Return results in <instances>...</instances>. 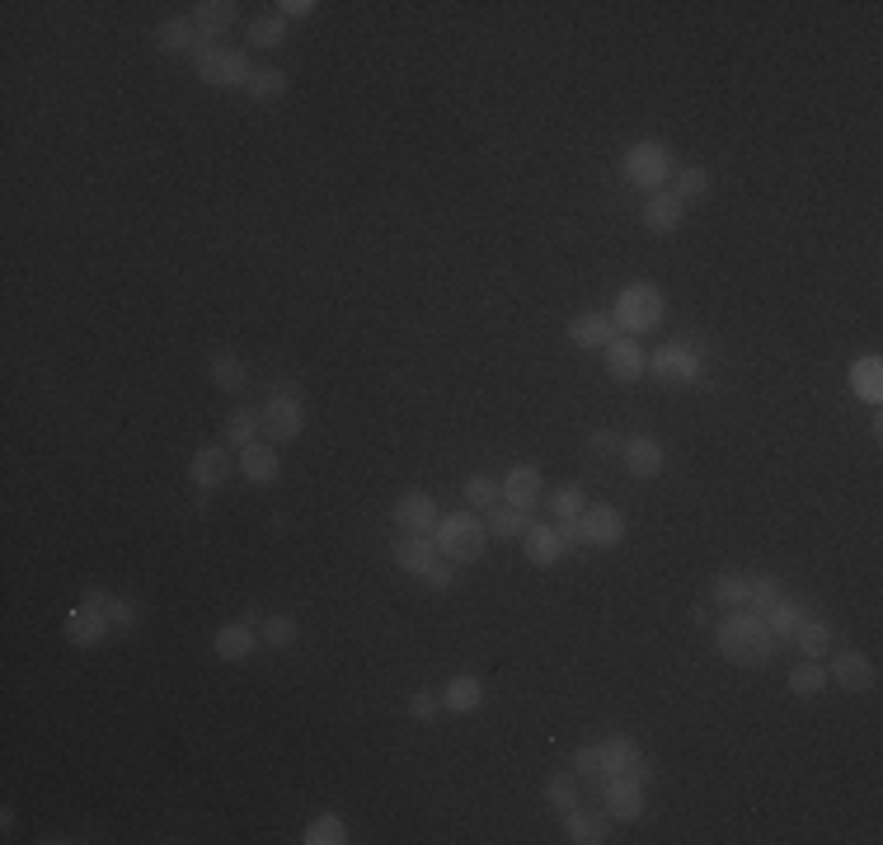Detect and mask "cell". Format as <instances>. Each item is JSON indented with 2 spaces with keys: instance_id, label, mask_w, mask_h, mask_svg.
<instances>
[{
  "instance_id": "6da1fadb",
  "label": "cell",
  "mask_w": 883,
  "mask_h": 845,
  "mask_svg": "<svg viewBox=\"0 0 883 845\" xmlns=\"http://www.w3.org/2000/svg\"><path fill=\"white\" fill-rule=\"evenodd\" d=\"M574 775L578 779H592V789H602L607 779H635V785H649L654 771L649 761H644V751L635 738H625V733H607L602 742L592 747H578L574 751Z\"/></svg>"
},
{
  "instance_id": "7a4b0ae2",
  "label": "cell",
  "mask_w": 883,
  "mask_h": 845,
  "mask_svg": "<svg viewBox=\"0 0 883 845\" xmlns=\"http://www.w3.org/2000/svg\"><path fill=\"white\" fill-rule=\"evenodd\" d=\"M715 648L733 667H766L776 657V634L766 630L762 610H723L715 630Z\"/></svg>"
},
{
  "instance_id": "3957f363",
  "label": "cell",
  "mask_w": 883,
  "mask_h": 845,
  "mask_svg": "<svg viewBox=\"0 0 883 845\" xmlns=\"http://www.w3.org/2000/svg\"><path fill=\"white\" fill-rule=\"evenodd\" d=\"M662 316H668V291L658 282H629L611 301V324H616V334H629V338L654 334Z\"/></svg>"
},
{
  "instance_id": "277c9868",
  "label": "cell",
  "mask_w": 883,
  "mask_h": 845,
  "mask_svg": "<svg viewBox=\"0 0 883 845\" xmlns=\"http://www.w3.org/2000/svg\"><path fill=\"white\" fill-rule=\"evenodd\" d=\"M193 71L202 85L216 90H245L249 75H255V61H249L245 47H221V43H202L193 52Z\"/></svg>"
},
{
  "instance_id": "5b68a950",
  "label": "cell",
  "mask_w": 883,
  "mask_h": 845,
  "mask_svg": "<svg viewBox=\"0 0 883 845\" xmlns=\"http://www.w3.org/2000/svg\"><path fill=\"white\" fill-rule=\"evenodd\" d=\"M433 540L451 563H475L488 550V526L480 522L475 512H447L433 526Z\"/></svg>"
},
{
  "instance_id": "8992f818",
  "label": "cell",
  "mask_w": 883,
  "mask_h": 845,
  "mask_svg": "<svg viewBox=\"0 0 883 845\" xmlns=\"http://www.w3.org/2000/svg\"><path fill=\"white\" fill-rule=\"evenodd\" d=\"M672 169H676V165H672V151L662 146V141H654V136L635 141V146L625 151V160H621L625 183L639 188V193H658V188L672 179Z\"/></svg>"
},
{
  "instance_id": "52a82bcc",
  "label": "cell",
  "mask_w": 883,
  "mask_h": 845,
  "mask_svg": "<svg viewBox=\"0 0 883 845\" xmlns=\"http://www.w3.org/2000/svg\"><path fill=\"white\" fill-rule=\"evenodd\" d=\"M649 371L662 385H696L705 376V353L691 338H672L649 357Z\"/></svg>"
},
{
  "instance_id": "ba28073f",
  "label": "cell",
  "mask_w": 883,
  "mask_h": 845,
  "mask_svg": "<svg viewBox=\"0 0 883 845\" xmlns=\"http://www.w3.org/2000/svg\"><path fill=\"white\" fill-rule=\"evenodd\" d=\"M259 418H263V437H268V442H296V437H302V428H306L302 400H296L292 385H278L273 395L263 400Z\"/></svg>"
},
{
  "instance_id": "9c48e42d",
  "label": "cell",
  "mask_w": 883,
  "mask_h": 845,
  "mask_svg": "<svg viewBox=\"0 0 883 845\" xmlns=\"http://www.w3.org/2000/svg\"><path fill=\"white\" fill-rule=\"evenodd\" d=\"M578 545H592V550H616L625 540V512L611 508V503H588L578 512Z\"/></svg>"
},
{
  "instance_id": "30bf717a",
  "label": "cell",
  "mask_w": 883,
  "mask_h": 845,
  "mask_svg": "<svg viewBox=\"0 0 883 845\" xmlns=\"http://www.w3.org/2000/svg\"><path fill=\"white\" fill-rule=\"evenodd\" d=\"M574 545H578L574 522H545V526H527L522 555H527L531 563H541V569H555V563L574 550Z\"/></svg>"
},
{
  "instance_id": "8fae6325",
  "label": "cell",
  "mask_w": 883,
  "mask_h": 845,
  "mask_svg": "<svg viewBox=\"0 0 883 845\" xmlns=\"http://www.w3.org/2000/svg\"><path fill=\"white\" fill-rule=\"evenodd\" d=\"M390 559H396V569H400V573H414L419 583H428V573H433L447 555L437 550V540H433V536H404V531H400L396 545H390Z\"/></svg>"
},
{
  "instance_id": "7c38bea8",
  "label": "cell",
  "mask_w": 883,
  "mask_h": 845,
  "mask_svg": "<svg viewBox=\"0 0 883 845\" xmlns=\"http://www.w3.org/2000/svg\"><path fill=\"white\" fill-rule=\"evenodd\" d=\"M602 362H607V376L611 381H621V385H635L644 371H649V353H644V343L639 338H629V334H616L602 348Z\"/></svg>"
},
{
  "instance_id": "4fadbf2b",
  "label": "cell",
  "mask_w": 883,
  "mask_h": 845,
  "mask_svg": "<svg viewBox=\"0 0 883 845\" xmlns=\"http://www.w3.org/2000/svg\"><path fill=\"white\" fill-rule=\"evenodd\" d=\"M390 516H396V526L404 531V536H433V526L442 522V512L433 503V493L423 489H409L396 498V508H390Z\"/></svg>"
},
{
  "instance_id": "5bb4252c",
  "label": "cell",
  "mask_w": 883,
  "mask_h": 845,
  "mask_svg": "<svg viewBox=\"0 0 883 845\" xmlns=\"http://www.w3.org/2000/svg\"><path fill=\"white\" fill-rule=\"evenodd\" d=\"M621 461L635 479H658L662 469H668V447L649 432H635L629 442H621Z\"/></svg>"
},
{
  "instance_id": "9a60e30c",
  "label": "cell",
  "mask_w": 883,
  "mask_h": 845,
  "mask_svg": "<svg viewBox=\"0 0 883 845\" xmlns=\"http://www.w3.org/2000/svg\"><path fill=\"white\" fill-rule=\"evenodd\" d=\"M231 469H235L231 447L208 442V447H198V451H193V461H188V479H193L198 489H221V484L231 479Z\"/></svg>"
},
{
  "instance_id": "2e32d148",
  "label": "cell",
  "mask_w": 883,
  "mask_h": 845,
  "mask_svg": "<svg viewBox=\"0 0 883 845\" xmlns=\"http://www.w3.org/2000/svg\"><path fill=\"white\" fill-rule=\"evenodd\" d=\"M202 43H208V38L198 34V24L188 20V14H169V20L155 24V47H161L165 57H188V61H193V52H198Z\"/></svg>"
},
{
  "instance_id": "e0dca14e",
  "label": "cell",
  "mask_w": 883,
  "mask_h": 845,
  "mask_svg": "<svg viewBox=\"0 0 883 845\" xmlns=\"http://www.w3.org/2000/svg\"><path fill=\"white\" fill-rule=\"evenodd\" d=\"M827 681H837L841 691H850V695H864V691H874L879 667L864 653H837L832 657V667H827Z\"/></svg>"
},
{
  "instance_id": "ac0fdd59",
  "label": "cell",
  "mask_w": 883,
  "mask_h": 845,
  "mask_svg": "<svg viewBox=\"0 0 883 845\" xmlns=\"http://www.w3.org/2000/svg\"><path fill=\"white\" fill-rule=\"evenodd\" d=\"M602 808H607V818H616V822H639L644 818V785H635V779H607L602 789Z\"/></svg>"
},
{
  "instance_id": "d6986e66",
  "label": "cell",
  "mask_w": 883,
  "mask_h": 845,
  "mask_svg": "<svg viewBox=\"0 0 883 845\" xmlns=\"http://www.w3.org/2000/svg\"><path fill=\"white\" fill-rule=\"evenodd\" d=\"M541 489H545V479H541V469L535 465H513L508 475H503V503L508 508H517V512H531L535 503H541Z\"/></svg>"
},
{
  "instance_id": "ffe728a7",
  "label": "cell",
  "mask_w": 883,
  "mask_h": 845,
  "mask_svg": "<svg viewBox=\"0 0 883 845\" xmlns=\"http://www.w3.org/2000/svg\"><path fill=\"white\" fill-rule=\"evenodd\" d=\"M644 226H649L654 235H676L682 230V222H686V202H676L668 188H658V193H649L644 198Z\"/></svg>"
},
{
  "instance_id": "44dd1931",
  "label": "cell",
  "mask_w": 883,
  "mask_h": 845,
  "mask_svg": "<svg viewBox=\"0 0 883 845\" xmlns=\"http://www.w3.org/2000/svg\"><path fill=\"white\" fill-rule=\"evenodd\" d=\"M607 832H611V818H607V808H569L564 812V841H574V845H602L607 841Z\"/></svg>"
},
{
  "instance_id": "7402d4cb",
  "label": "cell",
  "mask_w": 883,
  "mask_h": 845,
  "mask_svg": "<svg viewBox=\"0 0 883 845\" xmlns=\"http://www.w3.org/2000/svg\"><path fill=\"white\" fill-rule=\"evenodd\" d=\"M564 334H569L574 348H597L602 353L611 338H616V324H611V316H602V310H582V316H574L569 324H564Z\"/></svg>"
},
{
  "instance_id": "603a6c76",
  "label": "cell",
  "mask_w": 883,
  "mask_h": 845,
  "mask_svg": "<svg viewBox=\"0 0 883 845\" xmlns=\"http://www.w3.org/2000/svg\"><path fill=\"white\" fill-rule=\"evenodd\" d=\"M61 630H67V639H71L75 648H94V644H104L114 624H108V620H104L94 606H85V602H81L75 610H67V620H61Z\"/></svg>"
},
{
  "instance_id": "cb8c5ba5",
  "label": "cell",
  "mask_w": 883,
  "mask_h": 845,
  "mask_svg": "<svg viewBox=\"0 0 883 845\" xmlns=\"http://www.w3.org/2000/svg\"><path fill=\"white\" fill-rule=\"evenodd\" d=\"M235 469H240V475H245L249 484H273V479L282 475V461H278V451H273V447L249 442V447L235 451Z\"/></svg>"
},
{
  "instance_id": "d4e9b609",
  "label": "cell",
  "mask_w": 883,
  "mask_h": 845,
  "mask_svg": "<svg viewBox=\"0 0 883 845\" xmlns=\"http://www.w3.org/2000/svg\"><path fill=\"white\" fill-rule=\"evenodd\" d=\"M255 624L249 620H231V624H221V630L212 634V648H216V657L221 663H245L249 653H255Z\"/></svg>"
},
{
  "instance_id": "484cf974",
  "label": "cell",
  "mask_w": 883,
  "mask_h": 845,
  "mask_svg": "<svg viewBox=\"0 0 883 845\" xmlns=\"http://www.w3.org/2000/svg\"><path fill=\"white\" fill-rule=\"evenodd\" d=\"M437 695H442V710H447V714H475L480 704H484V681L470 677V671H461V677H451Z\"/></svg>"
},
{
  "instance_id": "4316f807",
  "label": "cell",
  "mask_w": 883,
  "mask_h": 845,
  "mask_svg": "<svg viewBox=\"0 0 883 845\" xmlns=\"http://www.w3.org/2000/svg\"><path fill=\"white\" fill-rule=\"evenodd\" d=\"M188 20L198 24V34H202V38L216 43L235 20H240V14H235V0H198V5L188 10Z\"/></svg>"
},
{
  "instance_id": "83f0119b",
  "label": "cell",
  "mask_w": 883,
  "mask_h": 845,
  "mask_svg": "<svg viewBox=\"0 0 883 845\" xmlns=\"http://www.w3.org/2000/svg\"><path fill=\"white\" fill-rule=\"evenodd\" d=\"M85 606H94L99 616L114 624V630H132L137 624V606L128 597H118V592H104V587H85Z\"/></svg>"
},
{
  "instance_id": "f1b7e54d",
  "label": "cell",
  "mask_w": 883,
  "mask_h": 845,
  "mask_svg": "<svg viewBox=\"0 0 883 845\" xmlns=\"http://www.w3.org/2000/svg\"><path fill=\"white\" fill-rule=\"evenodd\" d=\"M709 602L719 610H747L752 606V573H719L709 587Z\"/></svg>"
},
{
  "instance_id": "f546056e",
  "label": "cell",
  "mask_w": 883,
  "mask_h": 845,
  "mask_svg": "<svg viewBox=\"0 0 883 845\" xmlns=\"http://www.w3.org/2000/svg\"><path fill=\"white\" fill-rule=\"evenodd\" d=\"M790 644L799 648V657H817V663H823V653L832 648V624L817 620V616H803L799 630L790 634Z\"/></svg>"
},
{
  "instance_id": "4dcf8cb0",
  "label": "cell",
  "mask_w": 883,
  "mask_h": 845,
  "mask_svg": "<svg viewBox=\"0 0 883 845\" xmlns=\"http://www.w3.org/2000/svg\"><path fill=\"white\" fill-rule=\"evenodd\" d=\"M809 616L799 602H790V597H780V602H770L766 610H762V620H766V630L776 634V644H790V634L799 630V620Z\"/></svg>"
},
{
  "instance_id": "1f68e13d",
  "label": "cell",
  "mask_w": 883,
  "mask_h": 845,
  "mask_svg": "<svg viewBox=\"0 0 883 845\" xmlns=\"http://www.w3.org/2000/svg\"><path fill=\"white\" fill-rule=\"evenodd\" d=\"M850 390H856L864 404H879L883 400V357H860V362H850Z\"/></svg>"
},
{
  "instance_id": "d6a6232c",
  "label": "cell",
  "mask_w": 883,
  "mask_h": 845,
  "mask_svg": "<svg viewBox=\"0 0 883 845\" xmlns=\"http://www.w3.org/2000/svg\"><path fill=\"white\" fill-rule=\"evenodd\" d=\"M484 526H488V540H522L527 526H531V512H517L508 503H498V508H488Z\"/></svg>"
},
{
  "instance_id": "836d02e7",
  "label": "cell",
  "mask_w": 883,
  "mask_h": 845,
  "mask_svg": "<svg viewBox=\"0 0 883 845\" xmlns=\"http://www.w3.org/2000/svg\"><path fill=\"white\" fill-rule=\"evenodd\" d=\"M790 691H794L799 700L823 695V691H827V667L817 663V657H799V663L790 667Z\"/></svg>"
},
{
  "instance_id": "e575fe53",
  "label": "cell",
  "mask_w": 883,
  "mask_h": 845,
  "mask_svg": "<svg viewBox=\"0 0 883 845\" xmlns=\"http://www.w3.org/2000/svg\"><path fill=\"white\" fill-rule=\"evenodd\" d=\"M208 371H212V385L216 390H245L249 385V367L240 362V353H231V348H216Z\"/></svg>"
},
{
  "instance_id": "d590c367",
  "label": "cell",
  "mask_w": 883,
  "mask_h": 845,
  "mask_svg": "<svg viewBox=\"0 0 883 845\" xmlns=\"http://www.w3.org/2000/svg\"><path fill=\"white\" fill-rule=\"evenodd\" d=\"M287 85H292V75L287 71H278V67H259L255 75H249V99L255 104H278L282 94H287Z\"/></svg>"
},
{
  "instance_id": "8d00e7d4",
  "label": "cell",
  "mask_w": 883,
  "mask_h": 845,
  "mask_svg": "<svg viewBox=\"0 0 883 845\" xmlns=\"http://www.w3.org/2000/svg\"><path fill=\"white\" fill-rule=\"evenodd\" d=\"M709 169H700V165H682V169H672V188L668 193L676 198V202H691V198H705L709 193Z\"/></svg>"
},
{
  "instance_id": "74e56055",
  "label": "cell",
  "mask_w": 883,
  "mask_h": 845,
  "mask_svg": "<svg viewBox=\"0 0 883 845\" xmlns=\"http://www.w3.org/2000/svg\"><path fill=\"white\" fill-rule=\"evenodd\" d=\"M282 43H287V20H282V14H259V20L249 24V47H255V52H273Z\"/></svg>"
},
{
  "instance_id": "f35d334b",
  "label": "cell",
  "mask_w": 883,
  "mask_h": 845,
  "mask_svg": "<svg viewBox=\"0 0 883 845\" xmlns=\"http://www.w3.org/2000/svg\"><path fill=\"white\" fill-rule=\"evenodd\" d=\"M302 841H306V845H343V841H349V826H343L339 812H320V818L306 822Z\"/></svg>"
},
{
  "instance_id": "ab89813d",
  "label": "cell",
  "mask_w": 883,
  "mask_h": 845,
  "mask_svg": "<svg viewBox=\"0 0 883 845\" xmlns=\"http://www.w3.org/2000/svg\"><path fill=\"white\" fill-rule=\"evenodd\" d=\"M259 432H263V418H259V409H249V404H245V409H235V414L226 418V447H235V451L249 447Z\"/></svg>"
},
{
  "instance_id": "60d3db41",
  "label": "cell",
  "mask_w": 883,
  "mask_h": 845,
  "mask_svg": "<svg viewBox=\"0 0 883 845\" xmlns=\"http://www.w3.org/2000/svg\"><path fill=\"white\" fill-rule=\"evenodd\" d=\"M461 498H466L470 508H480V512L498 508V503H503V479H488V475H470V479L461 484Z\"/></svg>"
},
{
  "instance_id": "b9f144b4",
  "label": "cell",
  "mask_w": 883,
  "mask_h": 845,
  "mask_svg": "<svg viewBox=\"0 0 883 845\" xmlns=\"http://www.w3.org/2000/svg\"><path fill=\"white\" fill-rule=\"evenodd\" d=\"M545 804H550V812H569V808H578V775H555L545 785Z\"/></svg>"
},
{
  "instance_id": "7bdbcfd3",
  "label": "cell",
  "mask_w": 883,
  "mask_h": 845,
  "mask_svg": "<svg viewBox=\"0 0 883 845\" xmlns=\"http://www.w3.org/2000/svg\"><path fill=\"white\" fill-rule=\"evenodd\" d=\"M550 503H555V522H578V512L588 508V493H582L578 484H560Z\"/></svg>"
},
{
  "instance_id": "ee69618b",
  "label": "cell",
  "mask_w": 883,
  "mask_h": 845,
  "mask_svg": "<svg viewBox=\"0 0 883 845\" xmlns=\"http://www.w3.org/2000/svg\"><path fill=\"white\" fill-rule=\"evenodd\" d=\"M259 639H263L268 648H292V644H296V620H292V616H268L263 630H259Z\"/></svg>"
},
{
  "instance_id": "f6af8a7d",
  "label": "cell",
  "mask_w": 883,
  "mask_h": 845,
  "mask_svg": "<svg viewBox=\"0 0 883 845\" xmlns=\"http://www.w3.org/2000/svg\"><path fill=\"white\" fill-rule=\"evenodd\" d=\"M780 597H785L780 578H770V573H752V606H747V610H766L770 602H780Z\"/></svg>"
},
{
  "instance_id": "bcb514c9",
  "label": "cell",
  "mask_w": 883,
  "mask_h": 845,
  "mask_svg": "<svg viewBox=\"0 0 883 845\" xmlns=\"http://www.w3.org/2000/svg\"><path fill=\"white\" fill-rule=\"evenodd\" d=\"M404 714L414 718V724H428V718L442 714V695L437 691H414V695H409V704H404Z\"/></svg>"
},
{
  "instance_id": "7dc6e473",
  "label": "cell",
  "mask_w": 883,
  "mask_h": 845,
  "mask_svg": "<svg viewBox=\"0 0 883 845\" xmlns=\"http://www.w3.org/2000/svg\"><path fill=\"white\" fill-rule=\"evenodd\" d=\"M273 10H278V14H282V20H287V24H292V20H310V14L320 10V5H315V0H278Z\"/></svg>"
},
{
  "instance_id": "c3c4849f",
  "label": "cell",
  "mask_w": 883,
  "mask_h": 845,
  "mask_svg": "<svg viewBox=\"0 0 883 845\" xmlns=\"http://www.w3.org/2000/svg\"><path fill=\"white\" fill-rule=\"evenodd\" d=\"M592 447H602V451H607V447H616V432H607V428H602V432H592Z\"/></svg>"
}]
</instances>
